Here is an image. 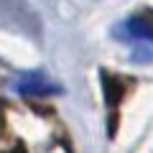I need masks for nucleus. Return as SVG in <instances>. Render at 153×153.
<instances>
[{
	"label": "nucleus",
	"instance_id": "nucleus-1",
	"mask_svg": "<svg viewBox=\"0 0 153 153\" xmlns=\"http://www.w3.org/2000/svg\"><path fill=\"white\" fill-rule=\"evenodd\" d=\"M117 38H120L123 44L130 46V51L135 56H148L153 59V26L146 21V18H128L117 26Z\"/></svg>",
	"mask_w": 153,
	"mask_h": 153
},
{
	"label": "nucleus",
	"instance_id": "nucleus-2",
	"mask_svg": "<svg viewBox=\"0 0 153 153\" xmlns=\"http://www.w3.org/2000/svg\"><path fill=\"white\" fill-rule=\"evenodd\" d=\"M18 89L26 92V94H49V92H54L56 87L51 82H46L44 74H28L26 79L18 84Z\"/></svg>",
	"mask_w": 153,
	"mask_h": 153
}]
</instances>
